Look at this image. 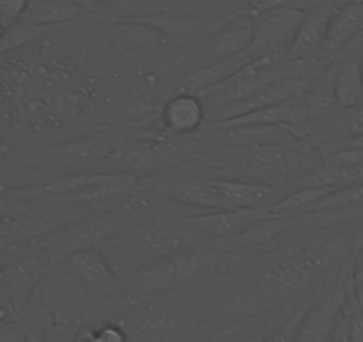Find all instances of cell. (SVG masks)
<instances>
[{
  "mask_svg": "<svg viewBox=\"0 0 363 342\" xmlns=\"http://www.w3.org/2000/svg\"><path fill=\"white\" fill-rule=\"evenodd\" d=\"M331 255L333 243L328 230H294L264 250L237 259L230 270L232 294L219 323L292 307L319 285Z\"/></svg>",
  "mask_w": 363,
  "mask_h": 342,
  "instance_id": "1",
  "label": "cell"
},
{
  "mask_svg": "<svg viewBox=\"0 0 363 342\" xmlns=\"http://www.w3.org/2000/svg\"><path fill=\"white\" fill-rule=\"evenodd\" d=\"M232 294V275L125 302L114 319L123 326L128 342H203L219 323L223 307Z\"/></svg>",
  "mask_w": 363,
  "mask_h": 342,
  "instance_id": "2",
  "label": "cell"
},
{
  "mask_svg": "<svg viewBox=\"0 0 363 342\" xmlns=\"http://www.w3.org/2000/svg\"><path fill=\"white\" fill-rule=\"evenodd\" d=\"M235 260V255L221 241L160 257L123 282L127 302H138L186 287L203 278L225 275L232 270Z\"/></svg>",
  "mask_w": 363,
  "mask_h": 342,
  "instance_id": "3",
  "label": "cell"
},
{
  "mask_svg": "<svg viewBox=\"0 0 363 342\" xmlns=\"http://www.w3.org/2000/svg\"><path fill=\"white\" fill-rule=\"evenodd\" d=\"M120 146V139L114 132L95 131L84 134L72 141L43 146L30 150L15 157V164L23 177L38 175L48 177L57 171V177L77 173V171L99 170L100 164ZM27 186V179H26Z\"/></svg>",
  "mask_w": 363,
  "mask_h": 342,
  "instance_id": "4",
  "label": "cell"
},
{
  "mask_svg": "<svg viewBox=\"0 0 363 342\" xmlns=\"http://www.w3.org/2000/svg\"><path fill=\"white\" fill-rule=\"evenodd\" d=\"M205 143L201 136L186 138H167L155 136L146 141L132 143L128 146H118L99 166V171L132 175L138 179H150L153 173L173 170L178 164L196 157L198 148Z\"/></svg>",
  "mask_w": 363,
  "mask_h": 342,
  "instance_id": "5",
  "label": "cell"
},
{
  "mask_svg": "<svg viewBox=\"0 0 363 342\" xmlns=\"http://www.w3.org/2000/svg\"><path fill=\"white\" fill-rule=\"evenodd\" d=\"M125 225L127 219L120 209L111 212H89L52 236L38 241L40 255L47 264V270L52 271L77 251L96 248L104 239L116 233Z\"/></svg>",
  "mask_w": 363,
  "mask_h": 342,
  "instance_id": "6",
  "label": "cell"
},
{
  "mask_svg": "<svg viewBox=\"0 0 363 342\" xmlns=\"http://www.w3.org/2000/svg\"><path fill=\"white\" fill-rule=\"evenodd\" d=\"M305 9L291 2H269L253 13V40L244 52L250 61L284 55L299 29Z\"/></svg>",
  "mask_w": 363,
  "mask_h": 342,
  "instance_id": "7",
  "label": "cell"
},
{
  "mask_svg": "<svg viewBox=\"0 0 363 342\" xmlns=\"http://www.w3.org/2000/svg\"><path fill=\"white\" fill-rule=\"evenodd\" d=\"M82 292L102 302H127L125 284L107 264L96 248L82 250L55 267Z\"/></svg>",
  "mask_w": 363,
  "mask_h": 342,
  "instance_id": "8",
  "label": "cell"
},
{
  "mask_svg": "<svg viewBox=\"0 0 363 342\" xmlns=\"http://www.w3.org/2000/svg\"><path fill=\"white\" fill-rule=\"evenodd\" d=\"M230 18L232 16L207 18V16L191 15V13H146L130 20L153 27L167 47L189 50L212 33H216L219 27L225 26Z\"/></svg>",
  "mask_w": 363,
  "mask_h": 342,
  "instance_id": "9",
  "label": "cell"
},
{
  "mask_svg": "<svg viewBox=\"0 0 363 342\" xmlns=\"http://www.w3.org/2000/svg\"><path fill=\"white\" fill-rule=\"evenodd\" d=\"M253 40V13H240L232 16L225 26L187 50L191 61L201 66L216 65L242 55Z\"/></svg>",
  "mask_w": 363,
  "mask_h": 342,
  "instance_id": "10",
  "label": "cell"
},
{
  "mask_svg": "<svg viewBox=\"0 0 363 342\" xmlns=\"http://www.w3.org/2000/svg\"><path fill=\"white\" fill-rule=\"evenodd\" d=\"M104 259L111 266V270L121 278L128 277L145 267L146 264L157 260L152 246H150L146 233L139 223H127L121 230L104 239L96 246Z\"/></svg>",
  "mask_w": 363,
  "mask_h": 342,
  "instance_id": "11",
  "label": "cell"
},
{
  "mask_svg": "<svg viewBox=\"0 0 363 342\" xmlns=\"http://www.w3.org/2000/svg\"><path fill=\"white\" fill-rule=\"evenodd\" d=\"M269 209H230V211L198 212L186 216V223L201 237L203 243L228 241L239 236L260 219L269 218Z\"/></svg>",
  "mask_w": 363,
  "mask_h": 342,
  "instance_id": "12",
  "label": "cell"
},
{
  "mask_svg": "<svg viewBox=\"0 0 363 342\" xmlns=\"http://www.w3.org/2000/svg\"><path fill=\"white\" fill-rule=\"evenodd\" d=\"M335 2L330 0H319L315 4H310L305 9L299 29L296 33L294 40L289 45L285 52V59L291 61H305V62H323L320 54H323L324 40H326L328 23H330L331 15H333Z\"/></svg>",
  "mask_w": 363,
  "mask_h": 342,
  "instance_id": "13",
  "label": "cell"
},
{
  "mask_svg": "<svg viewBox=\"0 0 363 342\" xmlns=\"http://www.w3.org/2000/svg\"><path fill=\"white\" fill-rule=\"evenodd\" d=\"M317 73V72H315ZM294 77V79H281L277 82L267 84L264 88L257 89L255 93H251L250 96H246L244 100H239L235 104H230V106L223 107V109L216 111L208 116L207 123H218V121H226L232 120V118L242 116V114L253 113V111L265 109V107L278 106V104L289 102L292 99H298L305 93V89L308 88L312 77Z\"/></svg>",
  "mask_w": 363,
  "mask_h": 342,
  "instance_id": "14",
  "label": "cell"
},
{
  "mask_svg": "<svg viewBox=\"0 0 363 342\" xmlns=\"http://www.w3.org/2000/svg\"><path fill=\"white\" fill-rule=\"evenodd\" d=\"M207 141L221 143L228 148H265L281 146L308 139L292 125H257V127L233 128H205Z\"/></svg>",
  "mask_w": 363,
  "mask_h": 342,
  "instance_id": "15",
  "label": "cell"
},
{
  "mask_svg": "<svg viewBox=\"0 0 363 342\" xmlns=\"http://www.w3.org/2000/svg\"><path fill=\"white\" fill-rule=\"evenodd\" d=\"M47 271V264L40 253L23 251L15 255L0 264V291L16 309L20 302H27L36 291Z\"/></svg>",
  "mask_w": 363,
  "mask_h": 342,
  "instance_id": "16",
  "label": "cell"
},
{
  "mask_svg": "<svg viewBox=\"0 0 363 342\" xmlns=\"http://www.w3.org/2000/svg\"><path fill=\"white\" fill-rule=\"evenodd\" d=\"M207 123V109L203 100L194 93H177L164 104L160 111L162 136L186 138L194 136Z\"/></svg>",
  "mask_w": 363,
  "mask_h": 342,
  "instance_id": "17",
  "label": "cell"
},
{
  "mask_svg": "<svg viewBox=\"0 0 363 342\" xmlns=\"http://www.w3.org/2000/svg\"><path fill=\"white\" fill-rule=\"evenodd\" d=\"M363 33V0H342L328 23L320 61L330 62Z\"/></svg>",
  "mask_w": 363,
  "mask_h": 342,
  "instance_id": "18",
  "label": "cell"
},
{
  "mask_svg": "<svg viewBox=\"0 0 363 342\" xmlns=\"http://www.w3.org/2000/svg\"><path fill=\"white\" fill-rule=\"evenodd\" d=\"M296 228V219L294 216H277L272 214L269 218L260 219L258 223L251 225L250 228L244 230L239 236L232 237L228 241H221L233 255L235 259H242L247 255H253L257 251L264 250L271 243L280 239L281 236L289 232H294Z\"/></svg>",
  "mask_w": 363,
  "mask_h": 342,
  "instance_id": "19",
  "label": "cell"
},
{
  "mask_svg": "<svg viewBox=\"0 0 363 342\" xmlns=\"http://www.w3.org/2000/svg\"><path fill=\"white\" fill-rule=\"evenodd\" d=\"M216 189L219 191L230 209H271L287 191L272 187L264 182L242 179H219L211 177Z\"/></svg>",
  "mask_w": 363,
  "mask_h": 342,
  "instance_id": "20",
  "label": "cell"
},
{
  "mask_svg": "<svg viewBox=\"0 0 363 342\" xmlns=\"http://www.w3.org/2000/svg\"><path fill=\"white\" fill-rule=\"evenodd\" d=\"M99 34L118 52H130L146 47H160L162 38L153 27L139 23L135 20L121 22H104L99 26Z\"/></svg>",
  "mask_w": 363,
  "mask_h": 342,
  "instance_id": "21",
  "label": "cell"
},
{
  "mask_svg": "<svg viewBox=\"0 0 363 342\" xmlns=\"http://www.w3.org/2000/svg\"><path fill=\"white\" fill-rule=\"evenodd\" d=\"M333 89L338 111L363 104V75L359 59L335 61Z\"/></svg>",
  "mask_w": 363,
  "mask_h": 342,
  "instance_id": "22",
  "label": "cell"
},
{
  "mask_svg": "<svg viewBox=\"0 0 363 342\" xmlns=\"http://www.w3.org/2000/svg\"><path fill=\"white\" fill-rule=\"evenodd\" d=\"M80 16H86V11L73 4L72 0H34L22 20L45 29H55Z\"/></svg>",
  "mask_w": 363,
  "mask_h": 342,
  "instance_id": "23",
  "label": "cell"
},
{
  "mask_svg": "<svg viewBox=\"0 0 363 342\" xmlns=\"http://www.w3.org/2000/svg\"><path fill=\"white\" fill-rule=\"evenodd\" d=\"M333 187L323 186V184H310V186L296 187L289 191L284 198L272 205L269 211L277 216H299L315 209V205L326 197L333 193Z\"/></svg>",
  "mask_w": 363,
  "mask_h": 342,
  "instance_id": "24",
  "label": "cell"
},
{
  "mask_svg": "<svg viewBox=\"0 0 363 342\" xmlns=\"http://www.w3.org/2000/svg\"><path fill=\"white\" fill-rule=\"evenodd\" d=\"M317 298H319V294L315 291H310L305 298L296 302L285 316V319L264 338V342H296L299 326H301L308 310L313 307V303L317 302Z\"/></svg>",
  "mask_w": 363,
  "mask_h": 342,
  "instance_id": "25",
  "label": "cell"
},
{
  "mask_svg": "<svg viewBox=\"0 0 363 342\" xmlns=\"http://www.w3.org/2000/svg\"><path fill=\"white\" fill-rule=\"evenodd\" d=\"M320 121H324L328 132L337 134L342 141H351L363 134V104L337 111L331 116L320 118Z\"/></svg>",
  "mask_w": 363,
  "mask_h": 342,
  "instance_id": "26",
  "label": "cell"
},
{
  "mask_svg": "<svg viewBox=\"0 0 363 342\" xmlns=\"http://www.w3.org/2000/svg\"><path fill=\"white\" fill-rule=\"evenodd\" d=\"M313 184H323V186H330L333 189L363 184V160L345 167H323L313 177Z\"/></svg>",
  "mask_w": 363,
  "mask_h": 342,
  "instance_id": "27",
  "label": "cell"
},
{
  "mask_svg": "<svg viewBox=\"0 0 363 342\" xmlns=\"http://www.w3.org/2000/svg\"><path fill=\"white\" fill-rule=\"evenodd\" d=\"M157 0H111L102 9L104 22H121L150 13Z\"/></svg>",
  "mask_w": 363,
  "mask_h": 342,
  "instance_id": "28",
  "label": "cell"
},
{
  "mask_svg": "<svg viewBox=\"0 0 363 342\" xmlns=\"http://www.w3.org/2000/svg\"><path fill=\"white\" fill-rule=\"evenodd\" d=\"M354 292H352V284L349 287L345 302L342 305L340 312L335 317V323L331 326L330 337L328 342H351V319H352V309H354Z\"/></svg>",
  "mask_w": 363,
  "mask_h": 342,
  "instance_id": "29",
  "label": "cell"
},
{
  "mask_svg": "<svg viewBox=\"0 0 363 342\" xmlns=\"http://www.w3.org/2000/svg\"><path fill=\"white\" fill-rule=\"evenodd\" d=\"M363 204V184L358 186L342 187V189H335L330 197L320 200L315 205L313 211H320V209H331V207H344V205H356Z\"/></svg>",
  "mask_w": 363,
  "mask_h": 342,
  "instance_id": "30",
  "label": "cell"
},
{
  "mask_svg": "<svg viewBox=\"0 0 363 342\" xmlns=\"http://www.w3.org/2000/svg\"><path fill=\"white\" fill-rule=\"evenodd\" d=\"M36 205L15 197L9 189H0V219H15L30 212Z\"/></svg>",
  "mask_w": 363,
  "mask_h": 342,
  "instance_id": "31",
  "label": "cell"
},
{
  "mask_svg": "<svg viewBox=\"0 0 363 342\" xmlns=\"http://www.w3.org/2000/svg\"><path fill=\"white\" fill-rule=\"evenodd\" d=\"M91 342H128L123 326L116 319H104L93 323Z\"/></svg>",
  "mask_w": 363,
  "mask_h": 342,
  "instance_id": "32",
  "label": "cell"
},
{
  "mask_svg": "<svg viewBox=\"0 0 363 342\" xmlns=\"http://www.w3.org/2000/svg\"><path fill=\"white\" fill-rule=\"evenodd\" d=\"M26 246V241L16 228L15 219H0V257Z\"/></svg>",
  "mask_w": 363,
  "mask_h": 342,
  "instance_id": "33",
  "label": "cell"
},
{
  "mask_svg": "<svg viewBox=\"0 0 363 342\" xmlns=\"http://www.w3.org/2000/svg\"><path fill=\"white\" fill-rule=\"evenodd\" d=\"M29 6L30 0H0V22H2V26L8 29V27L18 23L27 13Z\"/></svg>",
  "mask_w": 363,
  "mask_h": 342,
  "instance_id": "34",
  "label": "cell"
},
{
  "mask_svg": "<svg viewBox=\"0 0 363 342\" xmlns=\"http://www.w3.org/2000/svg\"><path fill=\"white\" fill-rule=\"evenodd\" d=\"M15 187H26V177L16 167L11 157L0 159V189H15Z\"/></svg>",
  "mask_w": 363,
  "mask_h": 342,
  "instance_id": "35",
  "label": "cell"
},
{
  "mask_svg": "<svg viewBox=\"0 0 363 342\" xmlns=\"http://www.w3.org/2000/svg\"><path fill=\"white\" fill-rule=\"evenodd\" d=\"M0 342H29V330L23 321H0Z\"/></svg>",
  "mask_w": 363,
  "mask_h": 342,
  "instance_id": "36",
  "label": "cell"
},
{
  "mask_svg": "<svg viewBox=\"0 0 363 342\" xmlns=\"http://www.w3.org/2000/svg\"><path fill=\"white\" fill-rule=\"evenodd\" d=\"M352 292H354V298L358 302V305L363 310V263L359 266H356L352 270Z\"/></svg>",
  "mask_w": 363,
  "mask_h": 342,
  "instance_id": "37",
  "label": "cell"
},
{
  "mask_svg": "<svg viewBox=\"0 0 363 342\" xmlns=\"http://www.w3.org/2000/svg\"><path fill=\"white\" fill-rule=\"evenodd\" d=\"M72 2L79 6L82 11H86V15H91V13L95 11H102L111 0H72Z\"/></svg>",
  "mask_w": 363,
  "mask_h": 342,
  "instance_id": "38",
  "label": "cell"
},
{
  "mask_svg": "<svg viewBox=\"0 0 363 342\" xmlns=\"http://www.w3.org/2000/svg\"><path fill=\"white\" fill-rule=\"evenodd\" d=\"M11 153H13L11 146H9L6 141H0V159H8V157H11Z\"/></svg>",
  "mask_w": 363,
  "mask_h": 342,
  "instance_id": "39",
  "label": "cell"
},
{
  "mask_svg": "<svg viewBox=\"0 0 363 342\" xmlns=\"http://www.w3.org/2000/svg\"><path fill=\"white\" fill-rule=\"evenodd\" d=\"M27 330H29V342H45V338L41 335H38L33 328L27 326Z\"/></svg>",
  "mask_w": 363,
  "mask_h": 342,
  "instance_id": "40",
  "label": "cell"
},
{
  "mask_svg": "<svg viewBox=\"0 0 363 342\" xmlns=\"http://www.w3.org/2000/svg\"><path fill=\"white\" fill-rule=\"evenodd\" d=\"M4 33H6V27L2 26V22H0V38L4 36Z\"/></svg>",
  "mask_w": 363,
  "mask_h": 342,
  "instance_id": "41",
  "label": "cell"
},
{
  "mask_svg": "<svg viewBox=\"0 0 363 342\" xmlns=\"http://www.w3.org/2000/svg\"><path fill=\"white\" fill-rule=\"evenodd\" d=\"M359 66H362V75H363V57L359 59Z\"/></svg>",
  "mask_w": 363,
  "mask_h": 342,
  "instance_id": "42",
  "label": "cell"
}]
</instances>
